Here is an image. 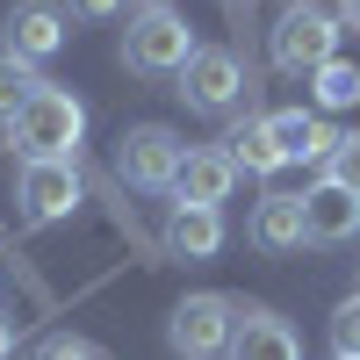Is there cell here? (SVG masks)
Returning <instances> with one entry per match:
<instances>
[{"label":"cell","instance_id":"obj_9","mask_svg":"<svg viewBox=\"0 0 360 360\" xmlns=\"http://www.w3.org/2000/svg\"><path fill=\"white\" fill-rule=\"evenodd\" d=\"M266 137L281 144V159H303V166H332L339 152V130L317 108H266Z\"/></svg>","mask_w":360,"mask_h":360},{"label":"cell","instance_id":"obj_18","mask_svg":"<svg viewBox=\"0 0 360 360\" xmlns=\"http://www.w3.org/2000/svg\"><path fill=\"white\" fill-rule=\"evenodd\" d=\"M332 353L339 360H360V295H346V303L332 310Z\"/></svg>","mask_w":360,"mask_h":360},{"label":"cell","instance_id":"obj_3","mask_svg":"<svg viewBox=\"0 0 360 360\" xmlns=\"http://www.w3.org/2000/svg\"><path fill=\"white\" fill-rule=\"evenodd\" d=\"M15 144H22V159H79V137H86V108H79V94H65V86H37V101H29L22 115H15V130H8Z\"/></svg>","mask_w":360,"mask_h":360},{"label":"cell","instance_id":"obj_16","mask_svg":"<svg viewBox=\"0 0 360 360\" xmlns=\"http://www.w3.org/2000/svg\"><path fill=\"white\" fill-rule=\"evenodd\" d=\"M37 86H44V72H37V65H22V58L0 51V130H15V115L37 101Z\"/></svg>","mask_w":360,"mask_h":360},{"label":"cell","instance_id":"obj_12","mask_svg":"<svg viewBox=\"0 0 360 360\" xmlns=\"http://www.w3.org/2000/svg\"><path fill=\"white\" fill-rule=\"evenodd\" d=\"M231 360H303V339H295V324H288V317H274L266 303H238Z\"/></svg>","mask_w":360,"mask_h":360},{"label":"cell","instance_id":"obj_10","mask_svg":"<svg viewBox=\"0 0 360 360\" xmlns=\"http://www.w3.org/2000/svg\"><path fill=\"white\" fill-rule=\"evenodd\" d=\"M245 238L259 252H303L310 245V217H303V195H288V188H266L259 209H252V224Z\"/></svg>","mask_w":360,"mask_h":360},{"label":"cell","instance_id":"obj_24","mask_svg":"<svg viewBox=\"0 0 360 360\" xmlns=\"http://www.w3.org/2000/svg\"><path fill=\"white\" fill-rule=\"evenodd\" d=\"M8 353H15V317L0 310V360H8Z\"/></svg>","mask_w":360,"mask_h":360},{"label":"cell","instance_id":"obj_2","mask_svg":"<svg viewBox=\"0 0 360 360\" xmlns=\"http://www.w3.org/2000/svg\"><path fill=\"white\" fill-rule=\"evenodd\" d=\"M202 44H195V29H188V15L173 8H137L130 15V29H123V65L130 72H144V79H180V65H188Z\"/></svg>","mask_w":360,"mask_h":360},{"label":"cell","instance_id":"obj_5","mask_svg":"<svg viewBox=\"0 0 360 360\" xmlns=\"http://www.w3.org/2000/svg\"><path fill=\"white\" fill-rule=\"evenodd\" d=\"M166 339H173L180 360H231V339H238V295L202 288V295H188V303H173Z\"/></svg>","mask_w":360,"mask_h":360},{"label":"cell","instance_id":"obj_19","mask_svg":"<svg viewBox=\"0 0 360 360\" xmlns=\"http://www.w3.org/2000/svg\"><path fill=\"white\" fill-rule=\"evenodd\" d=\"M324 180H339L346 195H360V130L339 137V152H332V166H324Z\"/></svg>","mask_w":360,"mask_h":360},{"label":"cell","instance_id":"obj_17","mask_svg":"<svg viewBox=\"0 0 360 360\" xmlns=\"http://www.w3.org/2000/svg\"><path fill=\"white\" fill-rule=\"evenodd\" d=\"M310 94H317V115H339L360 101V65H346V58H332L324 72H310Z\"/></svg>","mask_w":360,"mask_h":360},{"label":"cell","instance_id":"obj_21","mask_svg":"<svg viewBox=\"0 0 360 360\" xmlns=\"http://www.w3.org/2000/svg\"><path fill=\"white\" fill-rule=\"evenodd\" d=\"M65 8H72V15H86V22H115L130 0H65Z\"/></svg>","mask_w":360,"mask_h":360},{"label":"cell","instance_id":"obj_22","mask_svg":"<svg viewBox=\"0 0 360 360\" xmlns=\"http://www.w3.org/2000/svg\"><path fill=\"white\" fill-rule=\"evenodd\" d=\"M224 15H231L238 29H252V0H224Z\"/></svg>","mask_w":360,"mask_h":360},{"label":"cell","instance_id":"obj_23","mask_svg":"<svg viewBox=\"0 0 360 360\" xmlns=\"http://www.w3.org/2000/svg\"><path fill=\"white\" fill-rule=\"evenodd\" d=\"M332 15H339V29H360V0H339Z\"/></svg>","mask_w":360,"mask_h":360},{"label":"cell","instance_id":"obj_13","mask_svg":"<svg viewBox=\"0 0 360 360\" xmlns=\"http://www.w3.org/2000/svg\"><path fill=\"white\" fill-rule=\"evenodd\" d=\"M238 188V166L224 144H202V152L180 159V180H173V202H202V209H224Z\"/></svg>","mask_w":360,"mask_h":360},{"label":"cell","instance_id":"obj_6","mask_svg":"<svg viewBox=\"0 0 360 360\" xmlns=\"http://www.w3.org/2000/svg\"><path fill=\"white\" fill-rule=\"evenodd\" d=\"M72 209H79V166L72 159H22V173H15V217L29 231L65 224Z\"/></svg>","mask_w":360,"mask_h":360},{"label":"cell","instance_id":"obj_11","mask_svg":"<svg viewBox=\"0 0 360 360\" xmlns=\"http://www.w3.org/2000/svg\"><path fill=\"white\" fill-rule=\"evenodd\" d=\"M224 209H202V202H173L166 209V231H159V245L166 259H217L224 252Z\"/></svg>","mask_w":360,"mask_h":360},{"label":"cell","instance_id":"obj_14","mask_svg":"<svg viewBox=\"0 0 360 360\" xmlns=\"http://www.w3.org/2000/svg\"><path fill=\"white\" fill-rule=\"evenodd\" d=\"M303 217H310V245H346V238H360V195L317 173V188H303Z\"/></svg>","mask_w":360,"mask_h":360},{"label":"cell","instance_id":"obj_25","mask_svg":"<svg viewBox=\"0 0 360 360\" xmlns=\"http://www.w3.org/2000/svg\"><path fill=\"white\" fill-rule=\"evenodd\" d=\"M144 8H166V0H144Z\"/></svg>","mask_w":360,"mask_h":360},{"label":"cell","instance_id":"obj_1","mask_svg":"<svg viewBox=\"0 0 360 360\" xmlns=\"http://www.w3.org/2000/svg\"><path fill=\"white\" fill-rule=\"evenodd\" d=\"M339 15L332 8H317V0H288L281 8V22L266 29V58H274V72H288V79H310V72H324L339 58Z\"/></svg>","mask_w":360,"mask_h":360},{"label":"cell","instance_id":"obj_7","mask_svg":"<svg viewBox=\"0 0 360 360\" xmlns=\"http://www.w3.org/2000/svg\"><path fill=\"white\" fill-rule=\"evenodd\" d=\"M180 159H188V144H180L166 123H130L115 137V173H123L130 188H144V195H166L180 180Z\"/></svg>","mask_w":360,"mask_h":360},{"label":"cell","instance_id":"obj_20","mask_svg":"<svg viewBox=\"0 0 360 360\" xmlns=\"http://www.w3.org/2000/svg\"><path fill=\"white\" fill-rule=\"evenodd\" d=\"M37 360H108V346L79 339V332H58V339H44V346H37Z\"/></svg>","mask_w":360,"mask_h":360},{"label":"cell","instance_id":"obj_8","mask_svg":"<svg viewBox=\"0 0 360 360\" xmlns=\"http://www.w3.org/2000/svg\"><path fill=\"white\" fill-rule=\"evenodd\" d=\"M65 8L58 0H15L8 15H0V44H8V58H22V65H44V58L65 51Z\"/></svg>","mask_w":360,"mask_h":360},{"label":"cell","instance_id":"obj_4","mask_svg":"<svg viewBox=\"0 0 360 360\" xmlns=\"http://www.w3.org/2000/svg\"><path fill=\"white\" fill-rule=\"evenodd\" d=\"M180 101H188L195 115H231L238 101L252 94V65H245V51L238 44H202L188 65H180V86H173Z\"/></svg>","mask_w":360,"mask_h":360},{"label":"cell","instance_id":"obj_15","mask_svg":"<svg viewBox=\"0 0 360 360\" xmlns=\"http://www.w3.org/2000/svg\"><path fill=\"white\" fill-rule=\"evenodd\" d=\"M224 152H231V166H238V173H259V180L288 166V159H281V144L266 137V115H245V123L224 137Z\"/></svg>","mask_w":360,"mask_h":360}]
</instances>
